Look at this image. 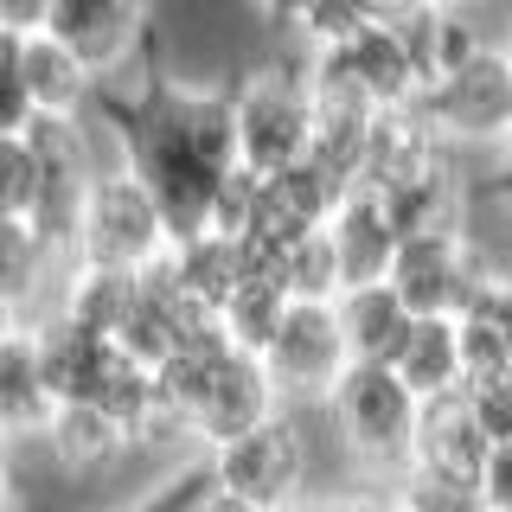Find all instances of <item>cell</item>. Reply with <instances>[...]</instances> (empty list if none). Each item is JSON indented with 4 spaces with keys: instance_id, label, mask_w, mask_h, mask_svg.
<instances>
[{
    "instance_id": "cb8c5ba5",
    "label": "cell",
    "mask_w": 512,
    "mask_h": 512,
    "mask_svg": "<svg viewBox=\"0 0 512 512\" xmlns=\"http://www.w3.org/2000/svg\"><path fill=\"white\" fill-rule=\"evenodd\" d=\"M384 20H391V0H308L295 32L308 52H340V45H352L359 32H372Z\"/></svg>"
},
{
    "instance_id": "9a60e30c",
    "label": "cell",
    "mask_w": 512,
    "mask_h": 512,
    "mask_svg": "<svg viewBox=\"0 0 512 512\" xmlns=\"http://www.w3.org/2000/svg\"><path fill=\"white\" fill-rule=\"evenodd\" d=\"M26 90H32V109H39V116H52V122H90L96 96H103V77H96L64 39L32 32V39H26Z\"/></svg>"
},
{
    "instance_id": "7a4b0ae2",
    "label": "cell",
    "mask_w": 512,
    "mask_h": 512,
    "mask_svg": "<svg viewBox=\"0 0 512 512\" xmlns=\"http://www.w3.org/2000/svg\"><path fill=\"white\" fill-rule=\"evenodd\" d=\"M154 378H160V410H167V423L180 429V442H199L205 455L288 410L276 378H269V365L250 359V352H237L218 327L199 333V340H186Z\"/></svg>"
},
{
    "instance_id": "52a82bcc",
    "label": "cell",
    "mask_w": 512,
    "mask_h": 512,
    "mask_svg": "<svg viewBox=\"0 0 512 512\" xmlns=\"http://www.w3.org/2000/svg\"><path fill=\"white\" fill-rule=\"evenodd\" d=\"M493 276H506V269H493L468 231L404 237V250H397V263H391V288L416 320H436V314L461 320Z\"/></svg>"
},
{
    "instance_id": "e575fe53",
    "label": "cell",
    "mask_w": 512,
    "mask_h": 512,
    "mask_svg": "<svg viewBox=\"0 0 512 512\" xmlns=\"http://www.w3.org/2000/svg\"><path fill=\"white\" fill-rule=\"evenodd\" d=\"M205 468H212V461H205ZM192 512H256V506H244L237 493H224L218 480L205 474V487H199V500H192Z\"/></svg>"
},
{
    "instance_id": "f35d334b",
    "label": "cell",
    "mask_w": 512,
    "mask_h": 512,
    "mask_svg": "<svg viewBox=\"0 0 512 512\" xmlns=\"http://www.w3.org/2000/svg\"><path fill=\"white\" fill-rule=\"evenodd\" d=\"M416 7H448V0H391V13H416Z\"/></svg>"
},
{
    "instance_id": "ab89813d",
    "label": "cell",
    "mask_w": 512,
    "mask_h": 512,
    "mask_svg": "<svg viewBox=\"0 0 512 512\" xmlns=\"http://www.w3.org/2000/svg\"><path fill=\"white\" fill-rule=\"evenodd\" d=\"M0 448H7V436H0Z\"/></svg>"
},
{
    "instance_id": "5b68a950",
    "label": "cell",
    "mask_w": 512,
    "mask_h": 512,
    "mask_svg": "<svg viewBox=\"0 0 512 512\" xmlns=\"http://www.w3.org/2000/svg\"><path fill=\"white\" fill-rule=\"evenodd\" d=\"M167 250H173V224L160 212V199L122 167V160H103V173H96V186L84 199V224H77L71 263L116 269V276H148Z\"/></svg>"
},
{
    "instance_id": "5bb4252c",
    "label": "cell",
    "mask_w": 512,
    "mask_h": 512,
    "mask_svg": "<svg viewBox=\"0 0 512 512\" xmlns=\"http://www.w3.org/2000/svg\"><path fill=\"white\" fill-rule=\"evenodd\" d=\"M52 416L58 404L45 391L39 327L13 320V327H0V436H45Z\"/></svg>"
},
{
    "instance_id": "8d00e7d4",
    "label": "cell",
    "mask_w": 512,
    "mask_h": 512,
    "mask_svg": "<svg viewBox=\"0 0 512 512\" xmlns=\"http://www.w3.org/2000/svg\"><path fill=\"white\" fill-rule=\"evenodd\" d=\"M13 500H20V487H13V461L0 448V512H13Z\"/></svg>"
},
{
    "instance_id": "4316f807",
    "label": "cell",
    "mask_w": 512,
    "mask_h": 512,
    "mask_svg": "<svg viewBox=\"0 0 512 512\" xmlns=\"http://www.w3.org/2000/svg\"><path fill=\"white\" fill-rule=\"evenodd\" d=\"M39 109L26 90V39L20 32H0V135H32Z\"/></svg>"
},
{
    "instance_id": "9c48e42d",
    "label": "cell",
    "mask_w": 512,
    "mask_h": 512,
    "mask_svg": "<svg viewBox=\"0 0 512 512\" xmlns=\"http://www.w3.org/2000/svg\"><path fill=\"white\" fill-rule=\"evenodd\" d=\"M429 116V128L448 141V148H506L512 135V71L500 52L461 64L455 77H436V84L423 90V103H416Z\"/></svg>"
},
{
    "instance_id": "6da1fadb",
    "label": "cell",
    "mask_w": 512,
    "mask_h": 512,
    "mask_svg": "<svg viewBox=\"0 0 512 512\" xmlns=\"http://www.w3.org/2000/svg\"><path fill=\"white\" fill-rule=\"evenodd\" d=\"M90 122L116 141L122 167L160 199V212L173 224V244L212 231L218 192L244 167L237 160L231 90L148 71L141 84H103Z\"/></svg>"
},
{
    "instance_id": "d590c367",
    "label": "cell",
    "mask_w": 512,
    "mask_h": 512,
    "mask_svg": "<svg viewBox=\"0 0 512 512\" xmlns=\"http://www.w3.org/2000/svg\"><path fill=\"white\" fill-rule=\"evenodd\" d=\"M256 13H263V20H282V26H295L301 13H308V0H250Z\"/></svg>"
},
{
    "instance_id": "f546056e",
    "label": "cell",
    "mask_w": 512,
    "mask_h": 512,
    "mask_svg": "<svg viewBox=\"0 0 512 512\" xmlns=\"http://www.w3.org/2000/svg\"><path fill=\"white\" fill-rule=\"evenodd\" d=\"M301 512H397V500L378 487H346V493H314Z\"/></svg>"
},
{
    "instance_id": "4fadbf2b",
    "label": "cell",
    "mask_w": 512,
    "mask_h": 512,
    "mask_svg": "<svg viewBox=\"0 0 512 512\" xmlns=\"http://www.w3.org/2000/svg\"><path fill=\"white\" fill-rule=\"evenodd\" d=\"M333 250H340V269H346V288H365V282H391V263L404 250V231H397L391 205L378 199L372 186H352L340 199V212L327 224Z\"/></svg>"
},
{
    "instance_id": "f1b7e54d",
    "label": "cell",
    "mask_w": 512,
    "mask_h": 512,
    "mask_svg": "<svg viewBox=\"0 0 512 512\" xmlns=\"http://www.w3.org/2000/svg\"><path fill=\"white\" fill-rule=\"evenodd\" d=\"M205 474H212L205 461H186L173 480H160L154 493H141V500L122 506V512H192V500H199V487H205Z\"/></svg>"
},
{
    "instance_id": "44dd1931",
    "label": "cell",
    "mask_w": 512,
    "mask_h": 512,
    "mask_svg": "<svg viewBox=\"0 0 512 512\" xmlns=\"http://www.w3.org/2000/svg\"><path fill=\"white\" fill-rule=\"evenodd\" d=\"M45 442H52V455L64 468H96V461L135 448V436H128L122 423H109L103 410H58L52 429H45Z\"/></svg>"
},
{
    "instance_id": "ffe728a7",
    "label": "cell",
    "mask_w": 512,
    "mask_h": 512,
    "mask_svg": "<svg viewBox=\"0 0 512 512\" xmlns=\"http://www.w3.org/2000/svg\"><path fill=\"white\" fill-rule=\"evenodd\" d=\"M288 288L276 282V276H263V269H250L244 282H237V295L218 308V333L231 340L237 352H250V359H263L269 352V340L282 333V320H288Z\"/></svg>"
},
{
    "instance_id": "484cf974",
    "label": "cell",
    "mask_w": 512,
    "mask_h": 512,
    "mask_svg": "<svg viewBox=\"0 0 512 512\" xmlns=\"http://www.w3.org/2000/svg\"><path fill=\"white\" fill-rule=\"evenodd\" d=\"M391 500H397V512H487L480 487H468V480H442V474H423V468H410L404 480H397Z\"/></svg>"
},
{
    "instance_id": "2e32d148",
    "label": "cell",
    "mask_w": 512,
    "mask_h": 512,
    "mask_svg": "<svg viewBox=\"0 0 512 512\" xmlns=\"http://www.w3.org/2000/svg\"><path fill=\"white\" fill-rule=\"evenodd\" d=\"M391 372L397 384L416 397V404H436V397L448 391H461L468 384V359H461V320H410L404 327V340H397L391 352Z\"/></svg>"
},
{
    "instance_id": "30bf717a",
    "label": "cell",
    "mask_w": 512,
    "mask_h": 512,
    "mask_svg": "<svg viewBox=\"0 0 512 512\" xmlns=\"http://www.w3.org/2000/svg\"><path fill=\"white\" fill-rule=\"evenodd\" d=\"M148 26H154V0H58L45 32L71 45L103 84H116V71L141 52Z\"/></svg>"
},
{
    "instance_id": "d6a6232c",
    "label": "cell",
    "mask_w": 512,
    "mask_h": 512,
    "mask_svg": "<svg viewBox=\"0 0 512 512\" xmlns=\"http://www.w3.org/2000/svg\"><path fill=\"white\" fill-rule=\"evenodd\" d=\"M474 199L512 218V148H500V154H493V167H487V173L474 180Z\"/></svg>"
},
{
    "instance_id": "8fae6325",
    "label": "cell",
    "mask_w": 512,
    "mask_h": 512,
    "mask_svg": "<svg viewBox=\"0 0 512 512\" xmlns=\"http://www.w3.org/2000/svg\"><path fill=\"white\" fill-rule=\"evenodd\" d=\"M397 39L410 45V58L423 64V77H455L461 64L487 58L493 52V32L480 20L474 0H448V7H416V13H391Z\"/></svg>"
},
{
    "instance_id": "1f68e13d",
    "label": "cell",
    "mask_w": 512,
    "mask_h": 512,
    "mask_svg": "<svg viewBox=\"0 0 512 512\" xmlns=\"http://www.w3.org/2000/svg\"><path fill=\"white\" fill-rule=\"evenodd\" d=\"M468 314H487V320H493V333H500L506 352H512V269H506V276H493L487 288H480V301H474Z\"/></svg>"
},
{
    "instance_id": "ba28073f",
    "label": "cell",
    "mask_w": 512,
    "mask_h": 512,
    "mask_svg": "<svg viewBox=\"0 0 512 512\" xmlns=\"http://www.w3.org/2000/svg\"><path fill=\"white\" fill-rule=\"evenodd\" d=\"M269 378H276L282 404H327L333 384L352 372V352H346V333H340V314L333 301H295L282 320V333L269 340L263 352Z\"/></svg>"
},
{
    "instance_id": "d6986e66",
    "label": "cell",
    "mask_w": 512,
    "mask_h": 512,
    "mask_svg": "<svg viewBox=\"0 0 512 512\" xmlns=\"http://www.w3.org/2000/svg\"><path fill=\"white\" fill-rule=\"evenodd\" d=\"M167 263H173V276H180V288L192 301H205V308H224V301L237 295V282L250 276V256L237 237H224V231H199V237H180V244L167 250Z\"/></svg>"
},
{
    "instance_id": "60d3db41",
    "label": "cell",
    "mask_w": 512,
    "mask_h": 512,
    "mask_svg": "<svg viewBox=\"0 0 512 512\" xmlns=\"http://www.w3.org/2000/svg\"><path fill=\"white\" fill-rule=\"evenodd\" d=\"M506 148H512V135H506Z\"/></svg>"
},
{
    "instance_id": "7402d4cb",
    "label": "cell",
    "mask_w": 512,
    "mask_h": 512,
    "mask_svg": "<svg viewBox=\"0 0 512 512\" xmlns=\"http://www.w3.org/2000/svg\"><path fill=\"white\" fill-rule=\"evenodd\" d=\"M52 263L58 256L39 244V231H32L26 218H0V301H7L13 314L45 288V269Z\"/></svg>"
},
{
    "instance_id": "74e56055",
    "label": "cell",
    "mask_w": 512,
    "mask_h": 512,
    "mask_svg": "<svg viewBox=\"0 0 512 512\" xmlns=\"http://www.w3.org/2000/svg\"><path fill=\"white\" fill-rule=\"evenodd\" d=\"M493 52H500V58H506V71H512V13H506L500 26H493Z\"/></svg>"
},
{
    "instance_id": "7c38bea8",
    "label": "cell",
    "mask_w": 512,
    "mask_h": 512,
    "mask_svg": "<svg viewBox=\"0 0 512 512\" xmlns=\"http://www.w3.org/2000/svg\"><path fill=\"white\" fill-rule=\"evenodd\" d=\"M487 455H493V436L480 429L468 391H448V397H436V404H423V416H416V468L423 474L480 487Z\"/></svg>"
},
{
    "instance_id": "ac0fdd59",
    "label": "cell",
    "mask_w": 512,
    "mask_h": 512,
    "mask_svg": "<svg viewBox=\"0 0 512 512\" xmlns=\"http://www.w3.org/2000/svg\"><path fill=\"white\" fill-rule=\"evenodd\" d=\"M333 314H340V333H346L352 365H391V352H397V340H404V327L416 320L404 301H397L391 282L346 288V295L333 301Z\"/></svg>"
},
{
    "instance_id": "3957f363",
    "label": "cell",
    "mask_w": 512,
    "mask_h": 512,
    "mask_svg": "<svg viewBox=\"0 0 512 512\" xmlns=\"http://www.w3.org/2000/svg\"><path fill=\"white\" fill-rule=\"evenodd\" d=\"M320 410H327V429L340 442V455L352 461L359 487L391 493L416 468V416H423V404L397 384L391 365H352Z\"/></svg>"
},
{
    "instance_id": "277c9868",
    "label": "cell",
    "mask_w": 512,
    "mask_h": 512,
    "mask_svg": "<svg viewBox=\"0 0 512 512\" xmlns=\"http://www.w3.org/2000/svg\"><path fill=\"white\" fill-rule=\"evenodd\" d=\"M231 122H237V160H244L250 173L269 180V173L301 167V160L314 154V128H320L308 52L250 64L231 84Z\"/></svg>"
},
{
    "instance_id": "8992f818",
    "label": "cell",
    "mask_w": 512,
    "mask_h": 512,
    "mask_svg": "<svg viewBox=\"0 0 512 512\" xmlns=\"http://www.w3.org/2000/svg\"><path fill=\"white\" fill-rule=\"evenodd\" d=\"M212 480L224 493H237L256 512H301L314 500L308 487V429H301V410L269 416L263 429L212 448Z\"/></svg>"
},
{
    "instance_id": "e0dca14e",
    "label": "cell",
    "mask_w": 512,
    "mask_h": 512,
    "mask_svg": "<svg viewBox=\"0 0 512 512\" xmlns=\"http://www.w3.org/2000/svg\"><path fill=\"white\" fill-rule=\"evenodd\" d=\"M141 301V276H116V269H90V263H71L58 282V308L71 327L96 333V340H122L128 314Z\"/></svg>"
},
{
    "instance_id": "83f0119b",
    "label": "cell",
    "mask_w": 512,
    "mask_h": 512,
    "mask_svg": "<svg viewBox=\"0 0 512 512\" xmlns=\"http://www.w3.org/2000/svg\"><path fill=\"white\" fill-rule=\"evenodd\" d=\"M468 391V404L480 416V429L493 436V448L512 442V372H493V378H474V384H461Z\"/></svg>"
},
{
    "instance_id": "4dcf8cb0",
    "label": "cell",
    "mask_w": 512,
    "mask_h": 512,
    "mask_svg": "<svg viewBox=\"0 0 512 512\" xmlns=\"http://www.w3.org/2000/svg\"><path fill=\"white\" fill-rule=\"evenodd\" d=\"M480 500L487 512H512V442H500L487 455V474H480Z\"/></svg>"
},
{
    "instance_id": "d4e9b609",
    "label": "cell",
    "mask_w": 512,
    "mask_h": 512,
    "mask_svg": "<svg viewBox=\"0 0 512 512\" xmlns=\"http://www.w3.org/2000/svg\"><path fill=\"white\" fill-rule=\"evenodd\" d=\"M39 186H45V160L32 148V135H0V218H26L32 224Z\"/></svg>"
},
{
    "instance_id": "603a6c76",
    "label": "cell",
    "mask_w": 512,
    "mask_h": 512,
    "mask_svg": "<svg viewBox=\"0 0 512 512\" xmlns=\"http://www.w3.org/2000/svg\"><path fill=\"white\" fill-rule=\"evenodd\" d=\"M276 282L288 288V301H340V295H346V269H340L333 237H327V231L301 237V244L276 263Z\"/></svg>"
},
{
    "instance_id": "836d02e7",
    "label": "cell",
    "mask_w": 512,
    "mask_h": 512,
    "mask_svg": "<svg viewBox=\"0 0 512 512\" xmlns=\"http://www.w3.org/2000/svg\"><path fill=\"white\" fill-rule=\"evenodd\" d=\"M52 7H58V0H0V32H20V39H32V32L52 26Z\"/></svg>"
}]
</instances>
